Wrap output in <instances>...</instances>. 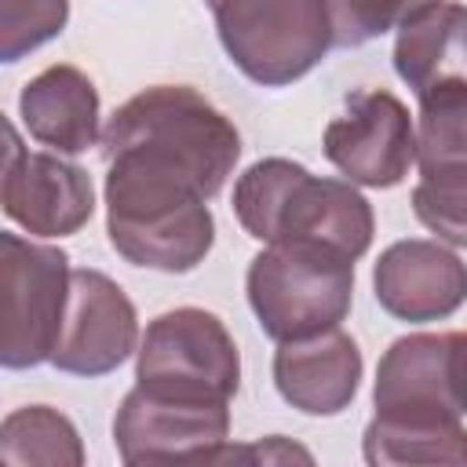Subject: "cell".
<instances>
[{
  "label": "cell",
  "instance_id": "cell-9",
  "mask_svg": "<svg viewBox=\"0 0 467 467\" xmlns=\"http://www.w3.org/2000/svg\"><path fill=\"white\" fill-rule=\"evenodd\" d=\"M420 99L416 164L420 182L412 190L416 219L441 241L460 248L467 241V80H445Z\"/></svg>",
  "mask_w": 467,
  "mask_h": 467
},
{
  "label": "cell",
  "instance_id": "cell-1",
  "mask_svg": "<svg viewBox=\"0 0 467 467\" xmlns=\"http://www.w3.org/2000/svg\"><path fill=\"white\" fill-rule=\"evenodd\" d=\"M106 161V234L135 266L186 274L204 263L215 241L208 197L182 171L142 153Z\"/></svg>",
  "mask_w": 467,
  "mask_h": 467
},
{
  "label": "cell",
  "instance_id": "cell-15",
  "mask_svg": "<svg viewBox=\"0 0 467 467\" xmlns=\"http://www.w3.org/2000/svg\"><path fill=\"white\" fill-rule=\"evenodd\" d=\"M0 204L36 237H69L91 219L95 186L80 164L55 153H26L7 179Z\"/></svg>",
  "mask_w": 467,
  "mask_h": 467
},
{
  "label": "cell",
  "instance_id": "cell-23",
  "mask_svg": "<svg viewBox=\"0 0 467 467\" xmlns=\"http://www.w3.org/2000/svg\"><path fill=\"white\" fill-rule=\"evenodd\" d=\"M204 4H208V7H212V4H215V0H204Z\"/></svg>",
  "mask_w": 467,
  "mask_h": 467
},
{
  "label": "cell",
  "instance_id": "cell-22",
  "mask_svg": "<svg viewBox=\"0 0 467 467\" xmlns=\"http://www.w3.org/2000/svg\"><path fill=\"white\" fill-rule=\"evenodd\" d=\"M26 157V146H22V135L15 131V124L0 113V193L11 179V171L18 168V161Z\"/></svg>",
  "mask_w": 467,
  "mask_h": 467
},
{
  "label": "cell",
  "instance_id": "cell-8",
  "mask_svg": "<svg viewBox=\"0 0 467 467\" xmlns=\"http://www.w3.org/2000/svg\"><path fill=\"white\" fill-rule=\"evenodd\" d=\"M463 336L416 332L390 343L376 368V416L401 427H463Z\"/></svg>",
  "mask_w": 467,
  "mask_h": 467
},
{
  "label": "cell",
  "instance_id": "cell-13",
  "mask_svg": "<svg viewBox=\"0 0 467 467\" xmlns=\"http://www.w3.org/2000/svg\"><path fill=\"white\" fill-rule=\"evenodd\" d=\"M376 303L401 321H438L460 310L467 281L452 248L423 237L394 241L372 270Z\"/></svg>",
  "mask_w": 467,
  "mask_h": 467
},
{
  "label": "cell",
  "instance_id": "cell-16",
  "mask_svg": "<svg viewBox=\"0 0 467 467\" xmlns=\"http://www.w3.org/2000/svg\"><path fill=\"white\" fill-rule=\"evenodd\" d=\"M18 113L29 135L58 153H84L99 142V91L77 66H47L22 95Z\"/></svg>",
  "mask_w": 467,
  "mask_h": 467
},
{
  "label": "cell",
  "instance_id": "cell-14",
  "mask_svg": "<svg viewBox=\"0 0 467 467\" xmlns=\"http://www.w3.org/2000/svg\"><path fill=\"white\" fill-rule=\"evenodd\" d=\"M361 383V350L336 325L306 339H285L274 354L277 394L306 416L343 412Z\"/></svg>",
  "mask_w": 467,
  "mask_h": 467
},
{
  "label": "cell",
  "instance_id": "cell-12",
  "mask_svg": "<svg viewBox=\"0 0 467 467\" xmlns=\"http://www.w3.org/2000/svg\"><path fill=\"white\" fill-rule=\"evenodd\" d=\"M139 339V317L117 281L99 270H69V296L51 365L69 376L113 372Z\"/></svg>",
  "mask_w": 467,
  "mask_h": 467
},
{
  "label": "cell",
  "instance_id": "cell-18",
  "mask_svg": "<svg viewBox=\"0 0 467 467\" xmlns=\"http://www.w3.org/2000/svg\"><path fill=\"white\" fill-rule=\"evenodd\" d=\"M0 460L29 467H80L84 445L77 427L58 409L26 405L0 423Z\"/></svg>",
  "mask_w": 467,
  "mask_h": 467
},
{
  "label": "cell",
  "instance_id": "cell-3",
  "mask_svg": "<svg viewBox=\"0 0 467 467\" xmlns=\"http://www.w3.org/2000/svg\"><path fill=\"white\" fill-rule=\"evenodd\" d=\"M142 153L161 161L212 201L241 157V135L201 91L182 84L146 88L128 99L102 131V157Z\"/></svg>",
  "mask_w": 467,
  "mask_h": 467
},
{
  "label": "cell",
  "instance_id": "cell-17",
  "mask_svg": "<svg viewBox=\"0 0 467 467\" xmlns=\"http://www.w3.org/2000/svg\"><path fill=\"white\" fill-rule=\"evenodd\" d=\"M463 4L438 0L398 26L394 69L416 95L463 80Z\"/></svg>",
  "mask_w": 467,
  "mask_h": 467
},
{
  "label": "cell",
  "instance_id": "cell-19",
  "mask_svg": "<svg viewBox=\"0 0 467 467\" xmlns=\"http://www.w3.org/2000/svg\"><path fill=\"white\" fill-rule=\"evenodd\" d=\"M463 427H401V423H379L372 420L365 427V463L372 467H394V463H467V441Z\"/></svg>",
  "mask_w": 467,
  "mask_h": 467
},
{
  "label": "cell",
  "instance_id": "cell-10",
  "mask_svg": "<svg viewBox=\"0 0 467 467\" xmlns=\"http://www.w3.org/2000/svg\"><path fill=\"white\" fill-rule=\"evenodd\" d=\"M230 434L226 401H197L131 387L113 416V441L124 463H212Z\"/></svg>",
  "mask_w": 467,
  "mask_h": 467
},
{
  "label": "cell",
  "instance_id": "cell-6",
  "mask_svg": "<svg viewBox=\"0 0 467 467\" xmlns=\"http://www.w3.org/2000/svg\"><path fill=\"white\" fill-rule=\"evenodd\" d=\"M135 383L157 394L230 405L241 383V354L215 314L179 306L146 325Z\"/></svg>",
  "mask_w": 467,
  "mask_h": 467
},
{
  "label": "cell",
  "instance_id": "cell-21",
  "mask_svg": "<svg viewBox=\"0 0 467 467\" xmlns=\"http://www.w3.org/2000/svg\"><path fill=\"white\" fill-rule=\"evenodd\" d=\"M69 0H0V62H18L66 29Z\"/></svg>",
  "mask_w": 467,
  "mask_h": 467
},
{
  "label": "cell",
  "instance_id": "cell-20",
  "mask_svg": "<svg viewBox=\"0 0 467 467\" xmlns=\"http://www.w3.org/2000/svg\"><path fill=\"white\" fill-rule=\"evenodd\" d=\"M438 0H325L332 47H361Z\"/></svg>",
  "mask_w": 467,
  "mask_h": 467
},
{
  "label": "cell",
  "instance_id": "cell-2",
  "mask_svg": "<svg viewBox=\"0 0 467 467\" xmlns=\"http://www.w3.org/2000/svg\"><path fill=\"white\" fill-rule=\"evenodd\" d=\"M234 215L248 237L303 244L339 259H361L372 244V208L343 179H317L285 157L255 161L234 186Z\"/></svg>",
  "mask_w": 467,
  "mask_h": 467
},
{
  "label": "cell",
  "instance_id": "cell-5",
  "mask_svg": "<svg viewBox=\"0 0 467 467\" xmlns=\"http://www.w3.org/2000/svg\"><path fill=\"white\" fill-rule=\"evenodd\" d=\"M212 11L223 51L263 88L306 77L332 47L325 0H215Z\"/></svg>",
  "mask_w": 467,
  "mask_h": 467
},
{
  "label": "cell",
  "instance_id": "cell-11",
  "mask_svg": "<svg viewBox=\"0 0 467 467\" xmlns=\"http://www.w3.org/2000/svg\"><path fill=\"white\" fill-rule=\"evenodd\" d=\"M321 146L347 182L387 190L398 186L416 161V128L398 95L368 88L354 91L343 113L328 120Z\"/></svg>",
  "mask_w": 467,
  "mask_h": 467
},
{
  "label": "cell",
  "instance_id": "cell-7",
  "mask_svg": "<svg viewBox=\"0 0 467 467\" xmlns=\"http://www.w3.org/2000/svg\"><path fill=\"white\" fill-rule=\"evenodd\" d=\"M66 296V252L0 230V368H33L51 358Z\"/></svg>",
  "mask_w": 467,
  "mask_h": 467
},
{
  "label": "cell",
  "instance_id": "cell-4",
  "mask_svg": "<svg viewBox=\"0 0 467 467\" xmlns=\"http://www.w3.org/2000/svg\"><path fill=\"white\" fill-rule=\"evenodd\" d=\"M248 303L277 343L328 332L350 314L354 263L303 244H270L248 266Z\"/></svg>",
  "mask_w": 467,
  "mask_h": 467
}]
</instances>
